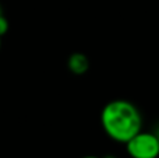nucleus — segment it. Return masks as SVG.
Masks as SVG:
<instances>
[{"mask_svg":"<svg viewBox=\"0 0 159 158\" xmlns=\"http://www.w3.org/2000/svg\"><path fill=\"white\" fill-rule=\"evenodd\" d=\"M101 123L102 129L110 139L126 144L141 130L143 118L133 102L126 100H113L102 109Z\"/></svg>","mask_w":159,"mask_h":158,"instance_id":"1","label":"nucleus"},{"mask_svg":"<svg viewBox=\"0 0 159 158\" xmlns=\"http://www.w3.org/2000/svg\"><path fill=\"white\" fill-rule=\"evenodd\" d=\"M126 150L131 158H158L159 143L157 134L140 130L126 143Z\"/></svg>","mask_w":159,"mask_h":158,"instance_id":"2","label":"nucleus"},{"mask_svg":"<svg viewBox=\"0 0 159 158\" xmlns=\"http://www.w3.org/2000/svg\"><path fill=\"white\" fill-rule=\"evenodd\" d=\"M67 66H69V70L74 74H84L85 72L89 67V60L88 58L84 55V53H73L71 56L67 60Z\"/></svg>","mask_w":159,"mask_h":158,"instance_id":"3","label":"nucleus"},{"mask_svg":"<svg viewBox=\"0 0 159 158\" xmlns=\"http://www.w3.org/2000/svg\"><path fill=\"white\" fill-rule=\"evenodd\" d=\"M8 27H10V25H8L7 18H6L4 16L0 17V36H3V35H6V34H7Z\"/></svg>","mask_w":159,"mask_h":158,"instance_id":"4","label":"nucleus"},{"mask_svg":"<svg viewBox=\"0 0 159 158\" xmlns=\"http://www.w3.org/2000/svg\"><path fill=\"white\" fill-rule=\"evenodd\" d=\"M82 158H101V157H96V156H85V157H82Z\"/></svg>","mask_w":159,"mask_h":158,"instance_id":"5","label":"nucleus"},{"mask_svg":"<svg viewBox=\"0 0 159 158\" xmlns=\"http://www.w3.org/2000/svg\"><path fill=\"white\" fill-rule=\"evenodd\" d=\"M4 14H3V8H2V6H0V17H3Z\"/></svg>","mask_w":159,"mask_h":158,"instance_id":"6","label":"nucleus"},{"mask_svg":"<svg viewBox=\"0 0 159 158\" xmlns=\"http://www.w3.org/2000/svg\"><path fill=\"white\" fill-rule=\"evenodd\" d=\"M103 158H117V157H115V156H106V157H103Z\"/></svg>","mask_w":159,"mask_h":158,"instance_id":"7","label":"nucleus"},{"mask_svg":"<svg viewBox=\"0 0 159 158\" xmlns=\"http://www.w3.org/2000/svg\"><path fill=\"white\" fill-rule=\"evenodd\" d=\"M155 134H157V137H158V143H159V132H158V133H155Z\"/></svg>","mask_w":159,"mask_h":158,"instance_id":"8","label":"nucleus"},{"mask_svg":"<svg viewBox=\"0 0 159 158\" xmlns=\"http://www.w3.org/2000/svg\"><path fill=\"white\" fill-rule=\"evenodd\" d=\"M0 48H2V36H0Z\"/></svg>","mask_w":159,"mask_h":158,"instance_id":"9","label":"nucleus"}]
</instances>
